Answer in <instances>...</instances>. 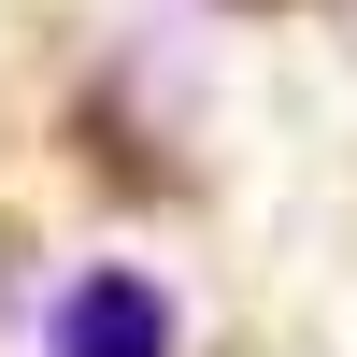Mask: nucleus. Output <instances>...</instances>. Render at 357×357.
Returning a JSON list of instances; mask_svg holds the SVG:
<instances>
[{
    "label": "nucleus",
    "mask_w": 357,
    "mask_h": 357,
    "mask_svg": "<svg viewBox=\"0 0 357 357\" xmlns=\"http://www.w3.org/2000/svg\"><path fill=\"white\" fill-rule=\"evenodd\" d=\"M57 357H172V301L143 272H72L57 286Z\"/></svg>",
    "instance_id": "obj_1"
}]
</instances>
